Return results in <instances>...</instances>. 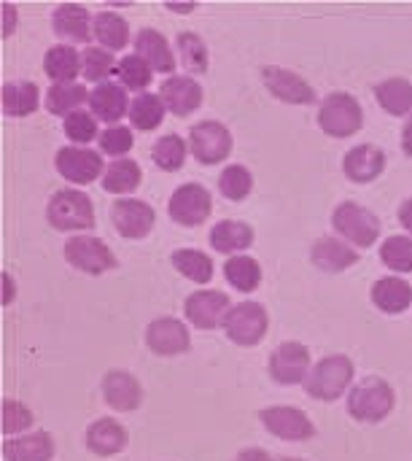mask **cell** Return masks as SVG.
Masks as SVG:
<instances>
[{
	"label": "cell",
	"instance_id": "cell-14",
	"mask_svg": "<svg viewBox=\"0 0 412 461\" xmlns=\"http://www.w3.org/2000/svg\"><path fill=\"white\" fill-rule=\"evenodd\" d=\"M262 81H264L267 92L273 97H278L281 103H289V105H313L318 100L316 89L300 73H294L289 68L264 65L262 68Z\"/></svg>",
	"mask_w": 412,
	"mask_h": 461
},
{
	"label": "cell",
	"instance_id": "cell-36",
	"mask_svg": "<svg viewBox=\"0 0 412 461\" xmlns=\"http://www.w3.org/2000/svg\"><path fill=\"white\" fill-rule=\"evenodd\" d=\"M186 157H189V143H186L181 135H175V132L157 138V143H154V149H151L154 165H157L159 170H165V173L181 170V167L186 165Z\"/></svg>",
	"mask_w": 412,
	"mask_h": 461
},
{
	"label": "cell",
	"instance_id": "cell-12",
	"mask_svg": "<svg viewBox=\"0 0 412 461\" xmlns=\"http://www.w3.org/2000/svg\"><path fill=\"white\" fill-rule=\"evenodd\" d=\"M54 167L65 181H70L76 186H86V184L103 178V173H105L103 157L97 151L86 149V146H65V149H59L57 157H54Z\"/></svg>",
	"mask_w": 412,
	"mask_h": 461
},
{
	"label": "cell",
	"instance_id": "cell-44",
	"mask_svg": "<svg viewBox=\"0 0 412 461\" xmlns=\"http://www.w3.org/2000/svg\"><path fill=\"white\" fill-rule=\"evenodd\" d=\"M32 411L24 405V402H16V400H3V408H0V429L5 438H19L22 432H27L32 427Z\"/></svg>",
	"mask_w": 412,
	"mask_h": 461
},
{
	"label": "cell",
	"instance_id": "cell-8",
	"mask_svg": "<svg viewBox=\"0 0 412 461\" xmlns=\"http://www.w3.org/2000/svg\"><path fill=\"white\" fill-rule=\"evenodd\" d=\"M65 259L70 267L86 273V276H103L119 267L113 251L94 235H73L65 243Z\"/></svg>",
	"mask_w": 412,
	"mask_h": 461
},
{
	"label": "cell",
	"instance_id": "cell-49",
	"mask_svg": "<svg viewBox=\"0 0 412 461\" xmlns=\"http://www.w3.org/2000/svg\"><path fill=\"white\" fill-rule=\"evenodd\" d=\"M3 305H8L11 303V297H13V281H11V276L8 273H3Z\"/></svg>",
	"mask_w": 412,
	"mask_h": 461
},
{
	"label": "cell",
	"instance_id": "cell-7",
	"mask_svg": "<svg viewBox=\"0 0 412 461\" xmlns=\"http://www.w3.org/2000/svg\"><path fill=\"white\" fill-rule=\"evenodd\" d=\"M232 132L227 130V124L205 119L197 122L189 130V151L200 165H219L232 154Z\"/></svg>",
	"mask_w": 412,
	"mask_h": 461
},
{
	"label": "cell",
	"instance_id": "cell-41",
	"mask_svg": "<svg viewBox=\"0 0 412 461\" xmlns=\"http://www.w3.org/2000/svg\"><path fill=\"white\" fill-rule=\"evenodd\" d=\"M381 262L394 270L397 276L412 273V238L410 235H391L381 246Z\"/></svg>",
	"mask_w": 412,
	"mask_h": 461
},
{
	"label": "cell",
	"instance_id": "cell-4",
	"mask_svg": "<svg viewBox=\"0 0 412 461\" xmlns=\"http://www.w3.org/2000/svg\"><path fill=\"white\" fill-rule=\"evenodd\" d=\"M332 227L337 232V238H343L345 243H351L354 249H370L378 243L381 238V219L359 205V203H340L335 211H332Z\"/></svg>",
	"mask_w": 412,
	"mask_h": 461
},
{
	"label": "cell",
	"instance_id": "cell-48",
	"mask_svg": "<svg viewBox=\"0 0 412 461\" xmlns=\"http://www.w3.org/2000/svg\"><path fill=\"white\" fill-rule=\"evenodd\" d=\"M402 151L412 159V116L405 119V127H402Z\"/></svg>",
	"mask_w": 412,
	"mask_h": 461
},
{
	"label": "cell",
	"instance_id": "cell-23",
	"mask_svg": "<svg viewBox=\"0 0 412 461\" xmlns=\"http://www.w3.org/2000/svg\"><path fill=\"white\" fill-rule=\"evenodd\" d=\"M132 43H135V54L143 57L154 73H165L167 78L175 76V51L170 49L167 38H165L159 30L143 27V30L135 35Z\"/></svg>",
	"mask_w": 412,
	"mask_h": 461
},
{
	"label": "cell",
	"instance_id": "cell-26",
	"mask_svg": "<svg viewBox=\"0 0 412 461\" xmlns=\"http://www.w3.org/2000/svg\"><path fill=\"white\" fill-rule=\"evenodd\" d=\"M5 461H51L54 459V440L49 432H30L3 443Z\"/></svg>",
	"mask_w": 412,
	"mask_h": 461
},
{
	"label": "cell",
	"instance_id": "cell-31",
	"mask_svg": "<svg viewBox=\"0 0 412 461\" xmlns=\"http://www.w3.org/2000/svg\"><path fill=\"white\" fill-rule=\"evenodd\" d=\"M92 30H94V41L103 49H108V51H121L130 43V24L116 11H100V14H94Z\"/></svg>",
	"mask_w": 412,
	"mask_h": 461
},
{
	"label": "cell",
	"instance_id": "cell-43",
	"mask_svg": "<svg viewBox=\"0 0 412 461\" xmlns=\"http://www.w3.org/2000/svg\"><path fill=\"white\" fill-rule=\"evenodd\" d=\"M62 130H65V138L70 140V146H86L92 140L100 138V130H97V119L92 111H76L70 116L62 119Z\"/></svg>",
	"mask_w": 412,
	"mask_h": 461
},
{
	"label": "cell",
	"instance_id": "cell-22",
	"mask_svg": "<svg viewBox=\"0 0 412 461\" xmlns=\"http://www.w3.org/2000/svg\"><path fill=\"white\" fill-rule=\"evenodd\" d=\"M103 397H105V402L113 411L132 413L143 402V386H140V381L132 373H127V370H111L103 378Z\"/></svg>",
	"mask_w": 412,
	"mask_h": 461
},
{
	"label": "cell",
	"instance_id": "cell-10",
	"mask_svg": "<svg viewBox=\"0 0 412 461\" xmlns=\"http://www.w3.org/2000/svg\"><path fill=\"white\" fill-rule=\"evenodd\" d=\"M259 421L264 424V429L286 443H308L316 438V427L308 419L305 411L291 408V405H273L259 411Z\"/></svg>",
	"mask_w": 412,
	"mask_h": 461
},
{
	"label": "cell",
	"instance_id": "cell-47",
	"mask_svg": "<svg viewBox=\"0 0 412 461\" xmlns=\"http://www.w3.org/2000/svg\"><path fill=\"white\" fill-rule=\"evenodd\" d=\"M235 461H273V456L264 448H243Z\"/></svg>",
	"mask_w": 412,
	"mask_h": 461
},
{
	"label": "cell",
	"instance_id": "cell-46",
	"mask_svg": "<svg viewBox=\"0 0 412 461\" xmlns=\"http://www.w3.org/2000/svg\"><path fill=\"white\" fill-rule=\"evenodd\" d=\"M397 216H399V224L405 227V232L412 238V197H408V200L399 205Z\"/></svg>",
	"mask_w": 412,
	"mask_h": 461
},
{
	"label": "cell",
	"instance_id": "cell-27",
	"mask_svg": "<svg viewBox=\"0 0 412 461\" xmlns=\"http://www.w3.org/2000/svg\"><path fill=\"white\" fill-rule=\"evenodd\" d=\"M210 246L224 257H237L254 246V230L246 221L224 219L210 230Z\"/></svg>",
	"mask_w": 412,
	"mask_h": 461
},
{
	"label": "cell",
	"instance_id": "cell-45",
	"mask_svg": "<svg viewBox=\"0 0 412 461\" xmlns=\"http://www.w3.org/2000/svg\"><path fill=\"white\" fill-rule=\"evenodd\" d=\"M97 143H100V151H103V154H108V157H116V159H119V157L130 154V149H132V143H135V138H132V127H124V124L108 127V130H103V132H100Z\"/></svg>",
	"mask_w": 412,
	"mask_h": 461
},
{
	"label": "cell",
	"instance_id": "cell-40",
	"mask_svg": "<svg viewBox=\"0 0 412 461\" xmlns=\"http://www.w3.org/2000/svg\"><path fill=\"white\" fill-rule=\"evenodd\" d=\"M175 51L186 73H208V65H210L208 46L197 32H181L175 38Z\"/></svg>",
	"mask_w": 412,
	"mask_h": 461
},
{
	"label": "cell",
	"instance_id": "cell-28",
	"mask_svg": "<svg viewBox=\"0 0 412 461\" xmlns=\"http://www.w3.org/2000/svg\"><path fill=\"white\" fill-rule=\"evenodd\" d=\"M43 70L51 84H76L81 76V54L70 43H54L43 57Z\"/></svg>",
	"mask_w": 412,
	"mask_h": 461
},
{
	"label": "cell",
	"instance_id": "cell-9",
	"mask_svg": "<svg viewBox=\"0 0 412 461\" xmlns=\"http://www.w3.org/2000/svg\"><path fill=\"white\" fill-rule=\"evenodd\" d=\"M313 370V359L308 346L297 343V340H286L281 343L267 362V373L278 386H297L305 384L308 373Z\"/></svg>",
	"mask_w": 412,
	"mask_h": 461
},
{
	"label": "cell",
	"instance_id": "cell-37",
	"mask_svg": "<svg viewBox=\"0 0 412 461\" xmlns=\"http://www.w3.org/2000/svg\"><path fill=\"white\" fill-rule=\"evenodd\" d=\"M173 267L189 278L192 284H210L213 281V262L205 251H197V249H178L173 251Z\"/></svg>",
	"mask_w": 412,
	"mask_h": 461
},
{
	"label": "cell",
	"instance_id": "cell-38",
	"mask_svg": "<svg viewBox=\"0 0 412 461\" xmlns=\"http://www.w3.org/2000/svg\"><path fill=\"white\" fill-rule=\"evenodd\" d=\"M116 68H119V62L113 59V51H108L103 46H86L81 51V76L86 81H92L94 86L105 84L111 76H116Z\"/></svg>",
	"mask_w": 412,
	"mask_h": 461
},
{
	"label": "cell",
	"instance_id": "cell-50",
	"mask_svg": "<svg viewBox=\"0 0 412 461\" xmlns=\"http://www.w3.org/2000/svg\"><path fill=\"white\" fill-rule=\"evenodd\" d=\"M3 11H5V22H3V35H11V30H13V22H11V5H3Z\"/></svg>",
	"mask_w": 412,
	"mask_h": 461
},
{
	"label": "cell",
	"instance_id": "cell-42",
	"mask_svg": "<svg viewBox=\"0 0 412 461\" xmlns=\"http://www.w3.org/2000/svg\"><path fill=\"white\" fill-rule=\"evenodd\" d=\"M219 192L232 200V203H240L246 200L251 192H254V176L248 167L243 165H227L219 176Z\"/></svg>",
	"mask_w": 412,
	"mask_h": 461
},
{
	"label": "cell",
	"instance_id": "cell-6",
	"mask_svg": "<svg viewBox=\"0 0 412 461\" xmlns=\"http://www.w3.org/2000/svg\"><path fill=\"white\" fill-rule=\"evenodd\" d=\"M318 127L329 138H351L364 127L362 103L348 92H332L318 105Z\"/></svg>",
	"mask_w": 412,
	"mask_h": 461
},
{
	"label": "cell",
	"instance_id": "cell-13",
	"mask_svg": "<svg viewBox=\"0 0 412 461\" xmlns=\"http://www.w3.org/2000/svg\"><path fill=\"white\" fill-rule=\"evenodd\" d=\"M111 221L113 230L127 238V240H143L146 235H151L154 224H157V213L146 200L138 197H119L111 208Z\"/></svg>",
	"mask_w": 412,
	"mask_h": 461
},
{
	"label": "cell",
	"instance_id": "cell-3",
	"mask_svg": "<svg viewBox=\"0 0 412 461\" xmlns=\"http://www.w3.org/2000/svg\"><path fill=\"white\" fill-rule=\"evenodd\" d=\"M46 221L57 232H89L94 227V205L92 197L76 186L59 189L51 194L46 205Z\"/></svg>",
	"mask_w": 412,
	"mask_h": 461
},
{
	"label": "cell",
	"instance_id": "cell-33",
	"mask_svg": "<svg viewBox=\"0 0 412 461\" xmlns=\"http://www.w3.org/2000/svg\"><path fill=\"white\" fill-rule=\"evenodd\" d=\"M89 103V89L84 84H51L46 92V111L54 116H70Z\"/></svg>",
	"mask_w": 412,
	"mask_h": 461
},
{
	"label": "cell",
	"instance_id": "cell-21",
	"mask_svg": "<svg viewBox=\"0 0 412 461\" xmlns=\"http://www.w3.org/2000/svg\"><path fill=\"white\" fill-rule=\"evenodd\" d=\"M310 259L324 273H345L348 267H354L359 262V249H354L351 243H345L337 235H324L313 243Z\"/></svg>",
	"mask_w": 412,
	"mask_h": 461
},
{
	"label": "cell",
	"instance_id": "cell-20",
	"mask_svg": "<svg viewBox=\"0 0 412 461\" xmlns=\"http://www.w3.org/2000/svg\"><path fill=\"white\" fill-rule=\"evenodd\" d=\"M159 97L173 116H189L202 105V86L192 76H170L159 86Z\"/></svg>",
	"mask_w": 412,
	"mask_h": 461
},
{
	"label": "cell",
	"instance_id": "cell-25",
	"mask_svg": "<svg viewBox=\"0 0 412 461\" xmlns=\"http://www.w3.org/2000/svg\"><path fill=\"white\" fill-rule=\"evenodd\" d=\"M372 305L386 316H399L412 305V286L399 276H386L372 284Z\"/></svg>",
	"mask_w": 412,
	"mask_h": 461
},
{
	"label": "cell",
	"instance_id": "cell-24",
	"mask_svg": "<svg viewBox=\"0 0 412 461\" xmlns=\"http://www.w3.org/2000/svg\"><path fill=\"white\" fill-rule=\"evenodd\" d=\"M84 443L94 456H116L130 446V435L116 419H97L86 427Z\"/></svg>",
	"mask_w": 412,
	"mask_h": 461
},
{
	"label": "cell",
	"instance_id": "cell-51",
	"mask_svg": "<svg viewBox=\"0 0 412 461\" xmlns=\"http://www.w3.org/2000/svg\"><path fill=\"white\" fill-rule=\"evenodd\" d=\"M194 5H197V3H167V8H173V11H184V14H186V11H194Z\"/></svg>",
	"mask_w": 412,
	"mask_h": 461
},
{
	"label": "cell",
	"instance_id": "cell-16",
	"mask_svg": "<svg viewBox=\"0 0 412 461\" xmlns=\"http://www.w3.org/2000/svg\"><path fill=\"white\" fill-rule=\"evenodd\" d=\"M229 308H232L229 297L224 292H216V289H200V292L189 294L186 303H184V313H186L189 324L197 327V330L221 327Z\"/></svg>",
	"mask_w": 412,
	"mask_h": 461
},
{
	"label": "cell",
	"instance_id": "cell-29",
	"mask_svg": "<svg viewBox=\"0 0 412 461\" xmlns=\"http://www.w3.org/2000/svg\"><path fill=\"white\" fill-rule=\"evenodd\" d=\"M38 86L32 81H5L0 89V105L3 113L11 119H22L38 111Z\"/></svg>",
	"mask_w": 412,
	"mask_h": 461
},
{
	"label": "cell",
	"instance_id": "cell-39",
	"mask_svg": "<svg viewBox=\"0 0 412 461\" xmlns=\"http://www.w3.org/2000/svg\"><path fill=\"white\" fill-rule=\"evenodd\" d=\"M116 78L124 89H132V92H148L151 81H154V70L148 68V62L143 57H138L135 51L132 54H124L119 59V68H116Z\"/></svg>",
	"mask_w": 412,
	"mask_h": 461
},
{
	"label": "cell",
	"instance_id": "cell-34",
	"mask_svg": "<svg viewBox=\"0 0 412 461\" xmlns=\"http://www.w3.org/2000/svg\"><path fill=\"white\" fill-rule=\"evenodd\" d=\"M224 278L232 289L248 294L254 289H259L262 284V267L254 257H246V254H237V257H229L227 265H224Z\"/></svg>",
	"mask_w": 412,
	"mask_h": 461
},
{
	"label": "cell",
	"instance_id": "cell-1",
	"mask_svg": "<svg viewBox=\"0 0 412 461\" xmlns=\"http://www.w3.org/2000/svg\"><path fill=\"white\" fill-rule=\"evenodd\" d=\"M345 405H348L351 419H356L362 424H381L383 419L391 416V411L397 405V392L381 375H367L351 386Z\"/></svg>",
	"mask_w": 412,
	"mask_h": 461
},
{
	"label": "cell",
	"instance_id": "cell-19",
	"mask_svg": "<svg viewBox=\"0 0 412 461\" xmlns=\"http://www.w3.org/2000/svg\"><path fill=\"white\" fill-rule=\"evenodd\" d=\"M389 165V157L383 149H378L375 143H362L354 146L345 157H343V173L348 181L354 184H372L383 176Z\"/></svg>",
	"mask_w": 412,
	"mask_h": 461
},
{
	"label": "cell",
	"instance_id": "cell-2",
	"mask_svg": "<svg viewBox=\"0 0 412 461\" xmlns=\"http://www.w3.org/2000/svg\"><path fill=\"white\" fill-rule=\"evenodd\" d=\"M354 375H356L354 362L345 354H332V357H324L318 365H313V370L308 373L302 386H305V394L310 400L335 402L351 392Z\"/></svg>",
	"mask_w": 412,
	"mask_h": 461
},
{
	"label": "cell",
	"instance_id": "cell-18",
	"mask_svg": "<svg viewBox=\"0 0 412 461\" xmlns=\"http://www.w3.org/2000/svg\"><path fill=\"white\" fill-rule=\"evenodd\" d=\"M130 95L121 84L116 81H105V84H97L92 92H89V111L94 113L97 122L108 124V127H116L124 116H130Z\"/></svg>",
	"mask_w": 412,
	"mask_h": 461
},
{
	"label": "cell",
	"instance_id": "cell-5",
	"mask_svg": "<svg viewBox=\"0 0 412 461\" xmlns=\"http://www.w3.org/2000/svg\"><path fill=\"white\" fill-rule=\"evenodd\" d=\"M221 330H224L229 343H235L240 348H251V346H259L267 338L270 316H267L262 303L246 300V303H237V305L229 308V313L221 321Z\"/></svg>",
	"mask_w": 412,
	"mask_h": 461
},
{
	"label": "cell",
	"instance_id": "cell-35",
	"mask_svg": "<svg viewBox=\"0 0 412 461\" xmlns=\"http://www.w3.org/2000/svg\"><path fill=\"white\" fill-rule=\"evenodd\" d=\"M167 116V108L162 103L159 95H151V92H143L132 100L130 105V124L135 130H143V132H151L157 130Z\"/></svg>",
	"mask_w": 412,
	"mask_h": 461
},
{
	"label": "cell",
	"instance_id": "cell-52",
	"mask_svg": "<svg viewBox=\"0 0 412 461\" xmlns=\"http://www.w3.org/2000/svg\"><path fill=\"white\" fill-rule=\"evenodd\" d=\"M281 461H305V459H294V456H283Z\"/></svg>",
	"mask_w": 412,
	"mask_h": 461
},
{
	"label": "cell",
	"instance_id": "cell-11",
	"mask_svg": "<svg viewBox=\"0 0 412 461\" xmlns=\"http://www.w3.org/2000/svg\"><path fill=\"white\" fill-rule=\"evenodd\" d=\"M167 213L181 227H200L213 213V197L202 184H184L170 194Z\"/></svg>",
	"mask_w": 412,
	"mask_h": 461
},
{
	"label": "cell",
	"instance_id": "cell-30",
	"mask_svg": "<svg viewBox=\"0 0 412 461\" xmlns=\"http://www.w3.org/2000/svg\"><path fill=\"white\" fill-rule=\"evenodd\" d=\"M375 100L391 116H412V81L399 76L378 81Z\"/></svg>",
	"mask_w": 412,
	"mask_h": 461
},
{
	"label": "cell",
	"instance_id": "cell-15",
	"mask_svg": "<svg viewBox=\"0 0 412 461\" xmlns=\"http://www.w3.org/2000/svg\"><path fill=\"white\" fill-rule=\"evenodd\" d=\"M146 346L157 357H181L192 348V338L184 321L162 316L146 327Z\"/></svg>",
	"mask_w": 412,
	"mask_h": 461
},
{
	"label": "cell",
	"instance_id": "cell-32",
	"mask_svg": "<svg viewBox=\"0 0 412 461\" xmlns=\"http://www.w3.org/2000/svg\"><path fill=\"white\" fill-rule=\"evenodd\" d=\"M143 181V173H140V165L135 159H113L105 165V173H103V189L111 192V194H132Z\"/></svg>",
	"mask_w": 412,
	"mask_h": 461
},
{
	"label": "cell",
	"instance_id": "cell-17",
	"mask_svg": "<svg viewBox=\"0 0 412 461\" xmlns=\"http://www.w3.org/2000/svg\"><path fill=\"white\" fill-rule=\"evenodd\" d=\"M94 16L81 3H59L51 11V30L57 38H65L70 43H89L94 38L92 30Z\"/></svg>",
	"mask_w": 412,
	"mask_h": 461
}]
</instances>
